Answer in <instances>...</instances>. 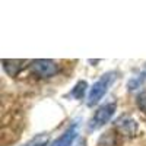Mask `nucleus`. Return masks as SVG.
<instances>
[{"label":"nucleus","instance_id":"9d476101","mask_svg":"<svg viewBox=\"0 0 146 146\" xmlns=\"http://www.w3.org/2000/svg\"><path fill=\"white\" fill-rule=\"evenodd\" d=\"M47 139L48 137H45V136H38L36 139H34L32 142H29L27 146H45V143H47Z\"/></svg>","mask_w":146,"mask_h":146},{"label":"nucleus","instance_id":"f257e3e1","mask_svg":"<svg viewBox=\"0 0 146 146\" xmlns=\"http://www.w3.org/2000/svg\"><path fill=\"white\" fill-rule=\"evenodd\" d=\"M114 79H115V72H108V73H104V75L92 85V88L88 94V105L89 107L95 105L107 94L108 88L111 86Z\"/></svg>","mask_w":146,"mask_h":146},{"label":"nucleus","instance_id":"423d86ee","mask_svg":"<svg viewBox=\"0 0 146 146\" xmlns=\"http://www.w3.org/2000/svg\"><path fill=\"white\" fill-rule=\"evenodd\" d=\"M28 62L27 60H3V69L6 70L7 75L16 76L18 73L25 67Z\"/></svg>","mask_w":146,"mask_h":146},{"label":"nucleus","instance_id":"1a4fd4ad","mask_svg":"<svg viewBox=\"0 0 146 146\" xmlns=\"http://www.w3.org/2000/svg\"><path fill=\"white\" fill-rule=\"evenodd\" d=\"M136 104H137V108L140 110V111H142L143 114H146V92H142V94L137 96Z\"/></svg>","mask_w":146,"mask_h":146},{"label":"nucleus","instance_id":"39448f33","mask_svg":"<svg viewBox=\"0 0 146 146\" xmlns=\"http://www.w3.org/2000/svg\"><path fill=\"white\" fill-rule=\"evenodd\" d=\"M76 137H78V123H73L72 126H69L66 129V131L63 135L58 139H56L50 146H72Z\"/></svg>","mask_w":146,"mask_h":146},{"label":"nucleus","instance_id":"20e7f679","mask_svg":"<svg viewBox=\"0 0 146 146\" xmlns=\"http://www.w3.org/2000/svg\"><path fill=\"white\" fill-rule=\"evenodd\" d=\"M115 129L120 135H123L126 137H135L139 133V124L135 118H131L129 115H123L115 121Z\"/></svg>","mask_w":146,"mask_h":146},{"label":"nucleus","instance_id":"f03ea898","mask_svg":"<svg viewBox=\"0 0 146 146\" xmlns=\"http://www.w3.org/2000/svg\"><path fill=\"white\" fill-rule=\"evenodd\" d=\"M117 111V104L115 102H108L101 105L98 110L95 111V114L92 115L91 121H89V130H98L101 129L104 124H107L111 117L114 115V113Z\"/></svg>","mask_w":146,"mask_h":146},{"label":"nucleus","instance_id":"7ed1b4c3","mask_svg":"<svg viewBox=\"0 0 146 146\" xmlns=\"http://www.w3.org/2000/svg\"><path fill=\"white\" fill-rule=\"evenodd\" d=\"M31 67L32 72L40 78H51L58 73V64L53 60H35Z\"/></svg>","mask_w":146,"mask_h":146},{"label":"nucleus","instance_id":"6e6552de","mask_svg":"<svg viewBox=\"0 0 146 146\" xmlns=\"http://www.w3.org/2000/svg\"><path fill=\"white\" fill-rule=\"evenodd\" d=\"M86 88H88V83L85 82V80H80V82H78L76 83V86L72 89V95L75 96V98H78V100H80L82 96H83V94H85V91H86Z\"/></svg>","mask_w":146,"mask_h":146},{"label":"nucleus","instance_id":"0eeeda50","mask_svg":"<svg viewBox=\"0 0 146 146\" xmlns=\"http://www.w3.org/2000/svg\"><path fill=\"white\" fill-rule=\"evenodd\" d=\"M146 82V67L139 73V75H136V76H133L129 82H127V89L129 91H136V89H139L142 85Z\"/></svg>","mask_w":146,"mask_h":146},{"label":"nucleus","instance_id":"9b49d317","mask_svg":"<svg viewBox=\"0 0 146 146\" xmlns=\"http://www.w3.org/2000/svg\"><path fill=\"white\" fill-rule=\"evenodd\" d=\"M85 145H86V143H85V140H80V142H79V145H78V146H85Z\"/></svg>","mask_w":146,"mask_h":146}]
</instances>
